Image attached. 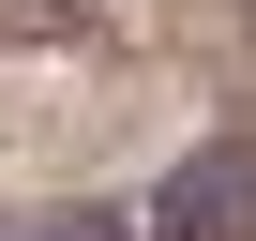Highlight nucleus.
<instances>
[{"instance_id":"obj_2","label":"nucleus","mask_w":256,"mask_h":241,"mask_svg":"<svg viewBox=\"0 0 256 241\" xmlns=\"http://www.w3.org/2000/svg\"><path fill=\"white\" fill-rule=\"evenodd\" d=\"M30 241H136V226H106V211H60V226H30Z\"/></svg>"},{"instance_id":"obj_1","label":"nucleus","mask_w":256,"mask_h":241,"mask_svg":"<svg viewBox=\"0 0 256 241\" xmlns=\"http://www.w3.org/2000/svg\"><path fill=\"white\" fill-rule=\"evenodd\" d=\"M136 241H256V151H241V136H211V151H181V166L151 181V211H136Z\"/></svg>"}]
</instances>
